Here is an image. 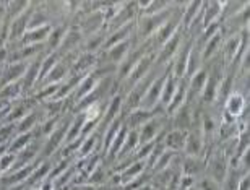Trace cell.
Returning a JSON list of instances; mask_svg holds the SVG:
<instances>
[{"label":"cell","mask_w":250,"mask_h":190,"mask_svg":"<svg viewBox=\"0 0 250 190\" xmlns=\"http://www.w3.org/2000/svg\"><path fill=\"white\" fill-rule=\"evenodd\" d=\"M182 3L184 2H172L171 7L166 8L161 13L138 17L137 21H135V34H133L135 44H142V42H146L148 39H151L154 36V33L182 7Z\"/></svg>","instance_id":"1"},{"label":"cell","mask_w":250,"mask_h":190,"mask_svg":"<svg viewBox=\"0 0 250 190\" xmlns=\"http://www.w3.org/2000/svg\"><path fill=\"white\" fill-rule=\"evenodd\" d=\"M205 161H207L205 176L221 186V182L224 181V177H226V174L229 171V159L224 156L221 148L218 145H214L205 154Z\"/></svg>","instance_id":"2"},{"label":"cell","mask_w":250,"mask_h":190,"mask_svg":"<svg viewBox=\"0 0 250 190\" xmlns=\"http://www.w3.org/2000/svg\"><path fill=\"white\" fill-rule=\"evenodd\" d=\"M72 119H73V114H70V112L63 114L56 130L44 140L42 149H41V159H52L59 149L62 148V145L65 143V135H67V130L70 127Z\"/></svg>","instance_id":"3"},{"label":"cell","mask_w":250,"mask_h":190,"mask_svg":"<svg viewBox=\"0 0 250 190\" xmlns=\"http://www.w3.org/2000/svg\"><path fill=\"white\" fill-rule=\"evenodd\" d=\"M187 36L188 34L186 33V29H184L182 26L179 28L177 31L171 36V39H169V41L156 52L154 65H158V67H161V68L169 67V63H171L172 59L176 57V54L179 52V49H181V46L184 44V41H186Z\"/></svg>","instance_id":"4"},{"label":"cell","mask_w":250,"mask_h":190,"mask_svg":"<svg viewBox=\"0 0 250 190\" xmlns=\"http://www.w3.org/2000/svg\"><path fill=\"white\" fill-rule=\"evenodd\" d=\"M154 57H156V54L148 52V54H145L142 59H140V62L135 65L128 77L125 78L121 84H119V94H122V96H124V94H127L130 89H132L135 84H137L140 80H142L145 75L151 70V67L154 65Z\"/></svg>","instance_id":"5"},{"label":"cell","mask_w":250,"mask_h":190,"mask_svg":"<svg viewBox=\"0 0 250 190\" xmlns=\"http://www.w3.org/2000/svg\"><path fill=\"white\" fill-rule=\"evenodd\" d=\"M169 128V117L166 114H158L151 117L146 124H143L142 128L138 130V142L140 145L154 142L159 135L164 133Z\"/></svg>","instance_id":"6"},{"label":"cell","mask_w":250,"mask_h":190,"mask_svg":"<svg viewBox=\"0 0 250 190\" xmlns=\"http://www.w3.org/2000/svg\"><path fill=\"white\" fill-rule=\"evenodd\" d=\"M169 72H171V65L164 68L163 72L154 78V82L149 84V88L146 89V93H145V96L142 99V106L140 107L145 109V111H154V109L161 107L159 106V99H161L163 86H164V82H166Z\"/></svg>","instance_id":"7"},{"label":"cell","mask_w":250,"mask_h":190,"mask_svg":"<svg viewBox=\"0 0 250 190\" xmlns=\"http://www.w3.org/2000/svg\"><path fill=\"white\" fill-rule=\"evenodd\" d=\"M249 23H250V5H247L237 15H234L232 18H228L226 21L221 23L223 38L226 39L229 36H234V34H239L244 29H249Z\"/></svg>","instance_id":"8"},{"label":"cell","mask_w":250,"mask_h":190,"mask_svg":"<svg viewBox=\"0 0 250 190\" xmlns=\"http://www.w3.org/2000/svg\"><path fill=\"white\" fill-rule=\"evenodd\" d=\"M33 8H34V2L23 15H20L18 18L8 21V46L18 44L21 41V38L24 36V33L28 31V24H29V18H31Z\"/></svg>","instance_id":"9"},{"label":"cell","mask_w":250,"mask_h":190,"mask_svg":"<svg viewBox=\"0 0 250 190\" xmlns=\"http://www.w3.org/2000/svg\"><path fill=\"white\" fill-rule=\"evenodd\" d=\"M193 39L192 36H187L186 41L179 49V52L176 54V57L172 59L171 62V75L174 78L177 80H182L184 75H186V68H187V61H188V56H190V51H192V46H193Z\"/></svg>","instance_id":"10"},{"label":"cell","mask_w":250,"mask_h":190,"mask_svg":"<svg viewBox=\"0 0 250 190\" xmlns=\"http://www.w3.org/2000/svg\"><path fill=\"white\" fill-rule=\"evenodd\" d=\"M184 156H193V158H205L207 154V145H205L203 135L198 128L188 130L186 145H184Z\"/></svg>","instance_id":"11"},{"label":"cell","mask_w":250,"mask_h":190,"mask_svg":"<svg viewBox=\"0 0 250 190\" xmlns=\"http://www.w3.org/2000/svg\"><path fill=\"white\" fill-rule=\"evenodd\" d=\"M192 124H193V106L188 104L187 101L172 116H169V128L188 132V130H192Z\"/></svg>","instance_id":"12"},{"label":"cell","mask_w":250,"mask_h":190,"mask_svg":"<svg viewBox=\"0 0 250 190\" xmlns=\"http://www.w3.org/2000/svg\"><path fill=\"white\" fill-rule=\"evenodd\" d=\"M29 62H5L0 67V88L10 83L21 82Z\"/></svg>","instance_id":"13"},{"label":"cell","mask_w":250,"mask_h":190,"mask_svg":"<svg viewBox=\"0 0 250 190\" xmlns=\"http://www.w3.org/2000/svg\"><path fill=\"white\" fill-rule=\"evenodd\" d=\"M158 114H166V112H164L163 107H158V109H154V111H145V109L138 107L130 114H127V116H124V124L128 130H137L138 132L143 124H146L149 119L158 116Z\"/></svg>","instance_id":"14"},{"label":"cell","mask_w":250,"mask_h":190,"mask_svg":"<svg viewBox=\"0 0 250 190\" xmlns=\"http://www.w3.org/2000/svg\"><path fill=\"white\" fill-rule=\"evenodd\" d=\"M119 116H122V94H116L109 99L107 106H106V111L103 114V119L99 122V127H98V132L99 135H103V132L106 130L111 124L116 121Z\"/></svg>","instance_id":"15"},{"label":"cell","mask_w":250,"mask_h":190,"mask_svg":"<svg viewBox=\"0 0 250 190\" xmlns=\"http://www.w3.org/2000/svg\"><path fill=\"white\" fill-rule=\"evenodd\" d=\"M181 171L182 176H188L193 179H200L205 176L207 171V161L205 158H193V156H181Z\"/></svg>","instance_id":"16"},{"label":"cell","mask_w":250,"mask_h":190,"mask_svg":"<svg viewBox=\"0 0 250 190\" xmlns=\"http://www.w3.org/2000/svg\"><path fill=\"white\" fill-rule=\"evenodd\" d=\"M104 26H106V23H104L101 12L82 17V20H80V23H78V29H80V33L83 34V38L91 36V34L101 31V29H104Z\"/></svg>","instance_id":"17"},{"label":"cell","mask_w":250,"mask_h":190,"mask_svg":"<svg viewBox=\"0 0 250 190\" xmlns=\"http://www.w3.org/2000/svg\"><path fill=\"white\" fill-rule=\"evenodd\" d=\"M82 41H83V34L80 33V29L68 26L57 52H61V56H67V54H72L77 51L80 52V44H82Z\"/></svg>","instance_id":"18"},{"label":"cell","mask_w":250,"mask_h":190,"mask_svg":"<svg viewBox=\"0 0 250 190\" xmlns=\"http://www.w3.org/2000/svg\"><path fill=\"white\" fill-rule=\"evenodd\" d=\"M106 38H107L106 26H104V29H101V31L91 34V36L83 38L82 44H80V54H99L103 51Z\"/></svg>","instance_id":"19"},{"label":"cell","mask_w":250,"mask_h":190,"mask_svg":"<svg viewBox=\"0 0 250 190\" xmlns=\"http://www.w3.org/2000/svg\"><path fill=\"white\" fill-rule=\"evenodd\" d=\"M52 31V24H46V26L41 28H34V29H28L24 33V36L21 38V41L15 46H34V44H44L47 41L49 34Z\"/></svg>","instance_id":"20"},{"label":"cell","mask_w":250,"mask_h":190,"mask_svg":"<svg viewBox=\"0 0 250 190\" xmlns=\"http://www.w3.org/2000/svg\"><path fill=\"white\" fill-rule=\"evenodd\" d=\"M98 65V54H78L70 67V73L88 75Z\"/></svg>","instance_id":"21"},{"label":"cell","mask_w":250,"mask_h":190,"mask_svg":"<svg viewBox=\"0 0 250 190\" xmlns=\"http://www.w3.org/2000/svg\"><path fill=\"white\" fill-rule=\"evenodd\" d=\"M188 132H184V130H174V128H167V132L164 133L163 143L166 149L174 153H182L184 151V145H186V138H187Z\"/></svg>","instance_id":"22"},{"label":"cell","mask_w":250,"mask_h":190,"mask_svg":"<svg viewBox=\"0 0 250 190\" xmlns=\"http://www.w3.org/2000/svg\"><path fill=\"white\" fill-rule=\"evenodd\" d=\"M68 29V23H59V24H54L52 26V31L49 34L47 41L44 42V54H52V52H57L59 47H61V42L65 36Z\"/></svg>","instance_id":"23"},{"label":"cell","mask_w":250,"mask_h":190,"mask_svg":"<svg viewBox=\"0 0 250 190\" xmlns=\"http://www.w3.org/2000/svg\"><path fill=\"white\" fill-rule=\"evenodd\" d=\"M133 34H135V21L125 24V26L116 29V31L109 33L106 41H104L103 51H106V49L112 47V46H116V44H121L124 41H127V39H130V38H133Z\"/></svg>","instance_id":"24"},{"label":"cell","mask_w":250,"mask_h":190,"mask_svg":"<svg viewBox=\"0 0 250 190\" xmlns=\"http://www.w3.org/2000/svg\"><path fill=\"white\" fill-rule=\"evenodd\" d=\"M52 166H54L52 159H41L39 164L36 166V169L33 171V174L29 176V179L24 182V184H26V187L28 189L38 187L42 181H46V179L49 177V174H51Z\"/></svg>","instance_id":"25"},{"label":"cell","mask_w":250,"mask_h":190,"mask_svg":"<svg viewBox=\"0 0 250 190\" xmlns=\"http://www.w3.org/2000/svg\"><path fill=\"white\" fill-rule=\"evenodd\" d=\"M41 122H42V114H41V109H39V106H38V107L31 109V111H29L26 116L17 124V133L34 132Z\"/></svg>","instance_id":"26"},{"label":"cell","mask_w":250,"mask_h":190,"mask_svg":"<svg viewBox=\"0 0 250 190\" xmlns=\"http://www.w3.org/2000/svg\"><path fill=\"white\" fill-rule=\"evenodd\" d=\"M221 8H223V2L221 0H211V2H203V8H202V26L203 29L211 24L214 21H219V17H221Z\"/></svg>","instance_id":"27"},{"label":"cell","mask_w":250,"mask_h":190,"mask_svg":"<svg viewBox=\"0 0 250 190\" xmlns=\"http://www.w3.org/2000/svg\"><path fill=\"white\" fill-rule=\"evenodd\" d=\"M247 103H249V98H246L244 94L241 93H236L234 91L231 96H229L226 101H224L223 104V109L226 111L228 114H231L232 117H236L239 119V116L242 114L244 111V107L247 106Z\"/></svg>","instance_id":"28"},{"label":"cell","mask_w":250,"mask_h":190,"mask_svg":"<svg viewBox=\"0 0 250 190\" xmlns=\"http://www.w3.org/2000/svg\"><path fill=\"white\" fill-rule=\"evenodd\" d=\"M202 46L195 42L193 39V46H192V51H190V56H188V61H187V68H186V75L184 78L190 80L193 77L195 73L198 72L200 68L203 67V61H202Z\"/></svg>","instance_id":"29"},{"label":"cell","mask_w":250,"mask_h":190,"mask_svg":"<svg viewBox=\"0 0 250 190\" xmlns=\"http://www.w3.org/2000/svg\"><path fill=\"white\" fill-rule=\"evenodd\" d=\"M186 101H187V80L182 78V80H179L176 93H174L171 103H169V106L166 107V116L167 117L172 116L182 104H186Z\"/></svg>","instance_id":"30"},{"label":"cell","mask_w":250,"mask_h":190,"mask_svg":"<svg viewBox=\"0 0 250 190\" xmlns=\"http://www.w3.org/2000/svg\"><path fill=\"white\" fill-rule=\"evenodd\" d=\"M223 34H221V29H219V33L214 34L213 38H209L207 42H205V46L202 49V61H203V65L207 63L208 61H211V59L219 54L221 51V46H223Z\"/></svg>","instance_id":"31"},{"label":"cell","mask_w":250,"mask_h":190,"mask_svg":"<svg viewBox=\"0 0 250 190\" xmlns=\"http://www.w3.org/2000/svg\"><path fill=\"white\" fill-rule=\"evenodd\" d=\"M46 24H52V23H51V18H49L47 12L42 7V2H34V8H33L31 18H29L28 29L41 28V26H46Z\"/></svg>","instance_id":"32"},{"label":"cell","mask_w":250,"mask_h":190,"mask_svg":"<svg viewBox=\"0 0 250 190\" xmlns=\"http://www.w3.org/2000/svg\"><path fill=\"white\" fill-rule=\"evenodd\" d=\"M145 171H146V161H137V163L130 164L128 168H125L124 171L119 172V176H121V184L122 186H127V184L135 181L138 176H142Z\"/></svg>","instance_id":"33"},{"label":"cell","mask_w":250,"mask_h":190,"mask_svg":"<svg viewBox=\"0 0 250 190\" xmlns=\"http://www.w3.org/2000/svg\"><path fill=\"white\" fill-rule=\"evenodd\" d=\"M171 65V63H169ZM177 84H179V80L174 78L171 72H169L166 82H164V86H163V93H161V99H159V106L164 109V112H166V107L169 106V103H171V99L174 96V93H176L177 89Z\"/></svg>","instance_id":"34"},{"label":"cell","mask_w":250,"mask_h":190,"mask_svg":"<svg viewBox=\"0 0 250 190\" xmlns=\"http://www.w3.org/2000/svg\"><path fill=\"white\" fill-rule=\"evenodd\" d=\"M34 138H36V133H34V132L17 133L12 140H10V143H8V153L18 154L20 151H23V149L26 148Z\"/></svg>","instance_id":"35"},{"label":"cell","mask_w":250,"mask_h":190,"mask_svg":"<svg viewBox=\"0 0 250 190\" xmlns=\"http://www.w3.org/2000/svg\"><path fill=\"white\" fill-rule=\"evenodd\" d=\"M83 126H84V114H77V116H73L72 122H70V127L67 130V135H65V143H72V142H77V140L82 138Z\"/></svg>","instance_id":"36"},{"label":"cell","mask_w":250,"mask_h":190,"mask_svg":"<svg viewBox=\"0 0 250 190\" xmlns=\"http://www.w3.org/2000/svg\"><path fill=\"white\" fill-rule=\"evenodd\" d=\"M202 7H203V2H187V5H186V8H184V13H182V20H181V24H182V28L186 29H188V26L192 24V21L195 18L198 17L200 15V12H202Z\"/></svg>","instance_id":"37"},{"label":"cell","mask_w":250,"mask_h":190,"mask_svg":"<svg viewBox=\"0 0 250 190\" xmlns=\"http://www.w3.org/2000/svg\"><path fill=\"white\" fill-rule=\"evenodd\" d=\"M109 176H111V171H109L107 166H104V163H101L99 166L94 169V171L89 174L86 177V184L89 186H94V187H101V186H106L107 181H109Z\"/></svg>","instance_id":"38"},{"label":"cell","mask_w":250,"mask_h":190,"mask_svg":"<svg viewBox=\"0 0 250 190\" xmlns=\"http://www.w3.org/2000/svg\"><path fill=\"white\" fill-rule=\"evenodd\" d=\"M61 52H52V54H46L42 57V62H41V70H39V80H38V86L42 83V80L47 77V73L56 67V65L61 62ZM36 86V88H38Z\"/></svg>","instance_id":"39"},{"label":"cell","mask_w":250,"mask_h":190,"mask_svg":"<svg viewBox=\"0 0 250 190\" xmlns=\"http://www.w3.org/2000/svg\"><path fill=\"white\" fill-rule=\"evenodd\" d=\"M249 172H242L241 169H237L236 166H229V171L224 177V181L221 182V190H237L239 182L241 179Z\"/></svg>","instance_id":"40"},{"label":"cell","mask_w":250,"mask_h":190,"mask_svg":"<svg viewBox=\"0 0 250 190\" xmlns=\"http://www.w3.org/2000/svg\"><path fill=\"white\" fill-rule=\"evenodd\" d=\"M98 82H99V80L94 78L91 73H88L86 77H84V78L82 80V83L78 84V88L75 89V93L72 94L75 104H77L82 98L86 96V94L91 93V91H93V88L96 86V83H98ZM75 104H73V106H75Z\"/></svg>","instance_id":"41"},{"label":"cell","mask_w":250,"mask_h":190,"mask_svg":"<svg viewBox=\"0 0 250 190\" xmlns=\"http://www.w3.org/2000/svg\"><path fill=\"white\" fill-rule=\"evenodd\" d=\"M250 5L249 2H234V0H223V8H221V17H219V21H226L228 18H232L234 15H237L241 10H244Z\"/></svg>","instance_id":"42"},{"label":"cell","mask_w":250,"mask_h":190,"mask_svg":"<svg viewBox=\"0 0 250 190\" xmlns=\"http://www.w3.org/2000/svg\"><path fill=\"white\" fill-rule=\"evenodd\" d=\"M138 145H140V142H138V132H137V130H128V135H127V138H125L121 153H119V156H117V161L128 158L130 154H132L135 149L138 148Z\"/></svg>","instance_id":"43"},{"label":"cell","mask_w":250,"mask_h":190,"mask_svg":"<svg viewBox=\"0 0 250 190\" xmlns=\"http://www.w3.org/2000/svg\"><path fill=\"white\" fill-rule=\"evenodd\" d=\"M181 153H174V151H169V149H164V153L159 156L156 161H154L153 164V168L149 169V172L151 174H156L159 171H164V169H167V168H171L174 161H176V158L179 156Z\"/></svg>","instance_id":"44"},{"label":"cell","mask_w":250,"mask_h":190,"mask_svg":"<svg viewBox=\"0 0 250 190\" xmlns=\"http://www.w3.org/2000/svg\"><path fill=\"white\" fill-rule=\"evenodd\" d=\"M20 98H23V88H21V83L20 82L5 84V86L0 88V99H3V101L13 103Z\"/></svg>","instance_id":"45"},{"label":"cell","mask_w":250,"mask_h":190,"mask_svg":"<svg viewBox=\"0 0 250 190\" xmlns=\"http://www.w3.org/2000/svg\"><path fill=\"white\" fill-rule=\"evenodd\" d=\"M33 2L28 0H13V2H7V21L18 18L20 15H23L26 10L31 7Z\"/></svg>","instance_id":"46"},{"label":"cell","mask_w":250,"mask_h":190,"mask_svg":"<svg viewBox=\"0 0 250 190\" xmlns=\"http://www.w3.org/2000/svg\"><path fill=\"white\" fill-rule=\"evenodd\" d=\"M195 186H197L200 190H221V186H219V184L211 181V179L207 176H202L200 179H197Z\"/></svg>","instance_id":"47"},{"label":"cell","mask_w":250,"mask_h":190,"mask_svg":"<svg viewBox=\"0 0 250 190\" xmlns=\"http://www.w3.org/2000/svg\"><path fill=\"white\" fill-rule=\"evenodd\" d=\"M237 190H250V174H246V176L241 179Z\"/></svg>","instance_id":"48"},{"label":"cell","mask_w":250,"mask_h":190,"mask_svg":"<svg viewBox=\"0 0 250 190\" xmlns=\"http://www.w3.org/2000/svg\"><path fill=\"white\" fill-rule=\"evenodd\" d=\"M38 189L39 190H56V189H54V181H51V179H46V181H42L38 186Z\"/></svg>","instance_id":"49"},{"label":"cell","mask_w":250,"mask_h":190,"mask_svg":"<svg viewBox=\"0 0 250 190\" xmlns=\"http://www.w3.org/2000/svg\"><path fill=\"white\" fill-rule=\"evenodd\" d=\"M7 21V2H0V24Z\"/></svg>","instance_id":"50"},{"label":"cell","mask_w":250,"mask_h":190,"mask_svg":"<svg viewBox=\"0 0 250 190\" xmlns=\"http://www.w3.org/2000/svg\"><path fill=\"white\" fill-rule=\"evenodd\" d=\"M70 190H98V187L89 186V184H77V186H72Z\"/></svg>","instance_id":"51"},{"label":"cell","mask_w":250,"mask_h":190,"mask_svg":"<svg viewBox=\"0 0 250 190\" xmlns=\"http://www.w3.org/2000/svg\"><path fill=\"white\" fill-rule=\"evenodd\" d=\"M8 153V143H0V158Z\"/></svg>","instance_id":"52"},{"label":"cell","mask_w":250,"mask_h":190,"mask_svg":"<svg viewBox=\"0 0 250 190\" xmlns=\"http://www.w3.org/2000/svg\"><path fill=\"white\" fill-rule=\"evenodd\" d=\"M5 190H29V189L26 187V184H18V186L8 187V189H5Z\"/></svg>","instance_id":"53"},{"label":"cell","mask_w":250,"mask_h":190,"mask_svg":"<svg viewBox=\"0 0 250 190\" xmlns=\"http://www.w3.org/2000/svg\"><path fill=\"white\" fill-rule=\"evenodd\" d=\"M138 190H158V189L154 187L151 182H148V184H145V186H142V187H140Z\"/></svg>","instance_id":"54"},{"label":"cell","mask_w":250,"mask_h":190,"mask_svg":"<svg viewBox=\"0 0 250 190\" xmlns=\"http://www.w3.org/2000/svg\"><path fill=\"white\" fill-rule=\"evenodd\" d=\"M188 190H200V189H198V187H197V186H192V187H190V189H188Z\"/></svg>","instance_id":"55"},{"label":"cell","mask_w":250,"mask_h":190,"mask_svg":"<svg viewBox=\"0 0 250 190\" xmlns=\"http://www.w3.org/2000/svg\"><path fill=\"white\" fill-rule=\"evenodd\" d=\"M29 190H39L38 187H33V189H29Z\"/></svg>","instance_id":"56"}]
</instances>
